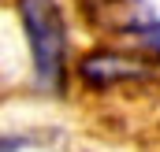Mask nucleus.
Returning a JSON list of instances; mask_svg holds the SVG:
<instances>
[{
  "label": "nucleus",
  "mask_w": 160,
  "mask_h": 152,
  "mask_svg": "<svg viewBox=\"0 0 160 152\" xmlns=\"http://www.w3.org/2000/svg\"><path fill=\"white\" fill-rule=\"evenodd\" d=\"M22 34L34 59V82L41 89L63 97L67 85V26L56 0H15Z\"/></svg>",
  "instance_id": "nucleus-1"
},
{
  "label": "nucleus",
  "mask_w": 160,
  "mask_h": 152,
  "mask_svg": "<svg viewBox=\"0 0 160 152\" xmlns=\"http://www.w3.org/2000/svg\"><path fill=\"white\" fill-rule=\"evenodd\" d=\"M78 78L93 89H112V85H123V82L153 78V63L134 59L127 52H89L78 63Z\"/></svg>",
  "instance_id": "nucleus-2"
},
{
  "label": "nucleus",
  "mask_w": 160,
  "mask_h": 152,
  "mask_svg": "<svg viewBox=\"0 0 160 152\" xmlns=\"http://www.w3.org/2000/svg\"><path fill=\"white\" fill-rule=\"evenodd\" d=\"M130 34L138 37V45H145L149 52H157V56H160V19H145V22H138Z\"/></svg>",
  "instance_id": "nucleus-3"
}]
</instances>
